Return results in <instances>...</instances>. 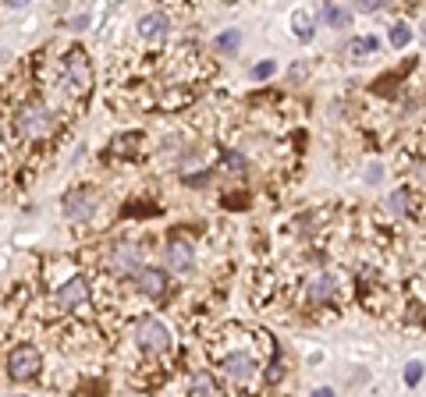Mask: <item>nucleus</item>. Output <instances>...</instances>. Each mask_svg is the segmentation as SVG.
<instances>
[{
    "label": "nucleus",
    "instance_id": "f257e3e1",
    "mask_svg": "<svg viewBox=\"0 0 426 397\" xmlns=\"http://www.w3.org/2000/svg\"><path fill=\"white\" fill-rule=\"evenodd\" d=\"M15 128L25 139H46L54 132V111L46 103H39V99H32V103H25L15 114Z\"/></svg>",
    "mask_w": 426,
    "mask_h": 397
},
{
    "label": "nucleus",
    "instance_id": "f03ea898",
    "mask_svg": "<svg viewBox=\"0 0 426 397\" xmlns=\"http://www.w3.org/2000/svg\"><path fill=\"white\" fill-rule=\"evenodd\" d=\"M100 206V191L93 184H75L71 191H64V217L68 220H89Z\"/></svg>",
    "mask_w": 426,
    "mask_h": 397
},
{
    "label": "nucleus",
    "instance_id": "7ed1b4c3",
    "mask_svg": "<svg viewBox=\"0 0 426 397\" xmlns=\"http://www.w3.org/2000/svg\"><path fill=\"white\" fill-rule=\"evenodd\" d=\"M39 365H43V355L32 344H22V348H15L8 355V376L11 379H32L39 372Z\"/></svg>",
    "mask_w": 426,
    "mask_h": 397
},
{
    "label": "nucleus",
    "instance_id": "20e7f679",
    "mask_svg": "<svg viewBox=\"0 0 426 397\" xmlns=\"http://www.w3.org/2000/svg\"><path fill=\"white\" fill-rule=\"evenodd\" d=\"M135 341H139L146 351H153V355H163V351L170 348V334H167V327H163L156 316H146V320H139Z\"/></svg>",
    "mask_w": 426,
    "mask_h": 397
},
{
    "label": "nucleus",
    "instance_id": "39448f33",
    "mask_svg": "<svg viewBox=\"0 0 426 397\" xmlns=\"http://www.w3.org/2000/svg\"><path fill=\"white\" fill-rule=\"evenodd\" d=\"M64 71H68L71 89H75V85H78V92L89 89V82H93V68H89V61H85L82 50H68V57H64Z\"/></svg>",
    "mask_w": 426,
    "mask_h": 397
},
{
    "label": "nucleus",
    "instance_id": "423d86ee",
    "mask_svg": "<svg viewBox=\"0 0 426 397\" xmlns=\"http://www.w3.org/2000/svg\"><path fill=\"white\" fill-rule=\"evenodd\" d=\"M135 287L149 298H163L167 294V273L156 266H139L135 270Z\"/></svg>",
    "mask_w": 426,
    "mask_h": 397
},
{
    "label": "nucleus",
    "instance_id": "0eeeda50",
    "mask_svg": "<svg viewBox=\"0 0 426 397\" xmlns=\"http://www.w3.org/2000/svg\"><path fill=\"white\" fill-rule=\"evenodd\" d=\"M57 298H61L64 305H82L85 298H89V284H85V277H71V280L61 284Z\"/></svg>",
    "mask_w": 426,
    "mask_h": 397
},
{
    "label": "nucleus",
    "instance_id": "6e6552de",
    "mask_svg": "<svg viewBox=\"0 0 426 397\" xmlns=\"http://www.w3.org/2000/svg\"><path fill=\"white\" fill-rule=\"evenodd\" d=\"M167 29H170V18L163 11H149V15L139 18V32L146 39H160V36H167Z\"/></svg>",
    "mask_w": 426,
    "mask_h": 397
},
{
    "label": "nucleus",
    "instance_id": "1a4fd4ad",
    "mask_svg": "<svg viewBox=\"0 0 426 397\" xmlns=\"http://www.w3.org/2000/svg\"><path fill=\"white\" fill-rule=\"evenodd\" d=\"M224 372H227L231 379H238V383H249L252 372H256V362H252L249 355H227V358H224Z\"/></svg>",
    "mask_w": 426,
    "mask_h": 397
},
{
    "label": "nucleus",
    "instance_id": "9d476101",
    "mask_svg": "<svg viewBox=\"0 0 426 397\" xmlns=\"http://www.w3.org/2000/svg\"><path fill=\"white\" fill-rule=\"evenodd\" d=\"M192 245L185 241V238H170V245H167V263L175 266V270H189L192 266Z\"/></svg>",
    "mask_w": 426,
    "mask_h": 397
},
{
    "label": "nucleus",
    "instance_id": "9b49d317",
    "mask_svg": "<svg viewBox=\"0 0 426 397\" xmlns=\"http://www.w3.org/2000/svg\"><path fill=\"white\" fill-rule=\"evenodd\" d=\"M114 266L125 270V273H135V270H139V245H132V241L118 245V248H114Z\"/></svg>",
    "mask_w": 426,
    "mask_h": 397
},
{
    "label": "nucleus",
    "instance_id": "f8f14e48",
    "mask_svg": "<svg viewBox=\"0 0 426 397\" xmlns=\"http://www.w3.org/2000/svg\"><path fill=\"white\" fill-rule=\"evenodd\" d=\"M189 397H217V383L210 372H196L189 383Z\"/></svg>",
    "mask_w": 426,
    "mask_h": 397
},
{
    "label": "nucleus",
    "instance_id": "ddd939ff",
    "mask_svg": "<svg viewBox=\"0 0 426 397\" xmlns=\"http://www.w3.org/2000/svg\"><path fill=\"white\" fill-rule=\"evenodd\" d=\"M323 22L334 25V29H345V25L352 22V11L341 8V4H327V8H323Z\"/></svg>",
    "mask_w": 426,
    "mask_h": 397
},
{
    "label": "nucleus",
    "instance_id": "4468645a",
    "mask_svg": "<svg viewBox=\"0 0 426 397\" xmlns=\"http://www.w3.org/2000/svg\"><path fill=\"white\" fill-rule=\"evenodd\" d=\"M309 294L316 298V302H323V298H330V294H334V280H330V277H316Z\"/></svg>",
    "mask_w": 426,
    "mask_h": 397
},
{
    "label": "nucleus",
    "instance_id": "2eb2a0df",
    "mask_svg": "<svg viewBox=\"0 0 426 397\" xmlns=\"http://www.w3.org/2000/svg\"><path fill=\"white\" fill-rule=\"evenodd\" d=\"M295 36L299 39H313V18L306 11H295Z\"/></svg>",
    "mask_w": 426,
    "mask_h": 397
},
{
    "label": "nucleus",
    "instance_id": "dca6fc26",
    "mask_svg": "<svg viewBox=\"0 0 426 397\" xmlns=\"http://www.w3.org/2000/svg\"><path fill=\"white\" fill-rule=\"evenodd\" d=\"M408 198H412V191H408V188H398V191L391 195V210H394V213H408Z\"/></svg>",
    "mask_w": 426,
    "mask_h": 397
},
{
    "label": "nucleus",
    "instance_id": "f3484780",
    "mask_svg": "<svg viewBox=\"0 0 426 397\" xmlns=\"http://www.w3.org/2000/svg\"><path fill=\"white\" fill-rule=\"evenodd\" d=\"M408 39H412V29H408L405 22H398V25L391 29V43H394V46H408Z\"/></svg>",
    "mask_w": 426,
    "mask_h": 397
},
{
    "label": "nucleus",
    "instance_id": "a211bd4d",
    "mask_svg": "<svg viewBox=\"0 0 426 397\" xmlns=\"http://www.w3.org/2000/svg\"><path fill=\"white\" fill-rule=\"evenodd\" d=\"M242 43V32L238 29H227L224 36H217V50H234Z\"/></svg>",
    "mask_w": 426,
    "mask_h": 397
},
{
    "label": "nucleus",
    "instance_id": "6ab92c4d",
    "mask_svg": "<svg viewBox=\"0 0 426 397\" xmlns=\"http://www.w3.org/2000/svg\"><path fill=\"white\" fill-rule=\"evenodd\" d=\"M419 379H422V362L415 358V362H408V365H405V383H408V386H415Z\"/></svg>",
    "mask_w": 426,
    "mask_h": 397
},
{
    "label": "nucleus",
    "instance_id": "aec40b11",
    "mask_svg": "<svg viewBox=\"0 0 426 397\" xmlns=\"http://www.w3.org/2000/svg\"><path fill=\"white\" fill-rule=\"evenodd\" d=\"M274 71H277V64H274V61H263V64H256V68H252V78H256V82H263V78H270Z\"/></svg>",
    "mask_w": 426,
    "mask_h": 397
},
{
    "label": "nucleus",
    "instance_id": "412c9836",
    "mask_svg": "<svg viewBox=\"0 0 426 397\" xmlns=\"http://www.w3.org/2000/svg\"><path fill=\"white\" fill-rule=\"evenodd\" d=\"M224 163H227L231 170H238V167H245V160H242L238 153H227V156H224Z\"/></svg>",
    "mask_w": 426,
    "mask_h": 397
},
{
    "label": "nucleus",
    "instance_id": "4be33fe9",
    "mask_svg": "<svg viewBox=\"0 0 426 397\" xmlns=\"http://www.w3.org/2000/svg\"><path fill=\"white\" fill-rule=\"evenodd\" d=\"M313 397H334V390H327V386H320V390H313Z\"/></svg>",
    "mask_w": 426,
    "mask_h": 397
}]
</instances>
